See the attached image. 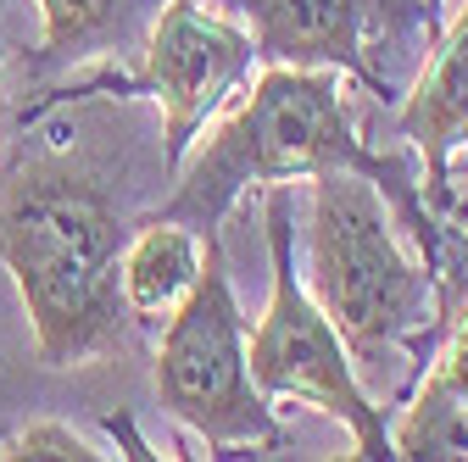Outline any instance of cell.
Instances as JSON below:
<instances>
[{
    "label": "cell",
    "instance_id": "9",
    "mask_svg": "<svg viewBox=\"0 0 468 462\" xmlns=\"http://www.w3.org/2000/svg\"><path fill=\"white\" fill-rule=\"evenodd\" d=\"M201 268H207V240L196 228L173 223V217H145L129 235L123 268H117V278H123V312L134 323L162 329L190 301Z\"/></svg>",
    "mask_w": 468,
    "mask_h": 462
},
{
    "label": "cell",
    "instance_id": "6",
    "mask_svg": "<svg viewBox=\"0 0 468 462\" xmlns=\"http://www.w3.org/2000/svg\"><path fill=\"white\" fill-rule=\"evenodd\" d=\"M140 45V89L162 106V167L173 173L207 123L257 79L262 56L251 28L229 23L207 0H167Z\"/></svg>",
    "mask_w": 468,
    "mask_h": 462
},
{
    "label": "cell",
    "instance_id": "5",
    "mask_svg": "<svg viewBox=\"0 0 468 462\" xmlns=\"http://www.w3.org/2000/svg\"><path fill=\"white\" fill-rule=\"evenodd\" d=\"M246 312L234 301V284L223 268L218 235H207V268L196 278L190 301L162 323L156 340V401L167 418L196 429L207 446H279V418L251 384L246 362Z\"/></svg>",
    "mask_w": 468,
    "mask_h": 462
},
{
    "label": "cell",
    "instance_id": "16",
    "mask_svg": "<svg viewBox=\"0 0 468 462\" xmlns=\"http://www.w3.org/2000/svg\"><path fill=\"white\" fill-rule=\"evenodd\" d=\"M446 173H468V145H463V151L452 156V167H446Z\"/></svg>",
    "mask_w": 468,
    "mask_h": 462
},
{
    "label": "cell",
    "instance_id": "8",
    "mask_svg": "<svg viewBox=\"0 0 468 462\" xmlns=\"http://www.w3.org/2000/svg\"><path fill=\"white\" fill-rule=\"evenodd\" d=\"M401 140L424 156V173H430L424 190H441L452 179L446 173L452 156L468 145V6L446 28V39L430 56V68L419 73V84L407 89Z\"/></svg>",
    "mask_w": 468,
    "mask_h": 462
},
{
    "label": "cell",
    "instance_id": "7",
    "mask_svg": "<svg viewBox=\"0 0 468 462\" xmlns=\"http://www.w3.org/2000/svg\"><path fill=\"white\" fill-rule=\"evenodd\" d=\"M246 28L262 62L279 68H335L385 89L368 68V17L374 0H240Z\"/></svg>",
    "mask_w": 468,
    "mask_h": 462
},
{
    "label": "cell",
    "instance_id": "4",
    "mask_svg": "<svg viewBox=\"0 0 468 462\" xmlns=\"http://www.w3.org/2000/svg\"><path fill=\"white\" fill-rule=\"evenodd\" d=\"M290 184H268V257H273V284L268 307L257 329L246 334V362L251 384L262 390L268 407L296 401V407H318L335 424L351 429L357 457H390V424L385 407H374V395L357 379L340 329L324 318L313 290L296 278V228H290Z\"/></svg>",
    "mask_w": 468,
    "mask_h": 462
},
{
    "label": "cell",
    "instance_id": "3",
    "mask_svg": "<svg viewBox=\"0 0 468 462\" xmlns=\"http://www.w3.org/2000/svg\"><path fill=\"white\" fill-rule=\"evenodd\" d=\"M307 290L340 329L351 362L419 357L435 334L441 284L396 240V212L363 173H318L307 228Z\"/></svg>",
    "mask_w": 468,
    "mask_h": 462
},
{
    "label": "cell",
    "instance_id": "10",
    "mask_svg": "<svg viewBox=\"0 0 468 462\" xmlns=\"http://www.w3.org/2000/svg\"><path fill=\"white\" fill-rule=\"evenodd\" d=\"M34 6H39V68L56 73L134 50L167 0H34Z\"/></svg>",
    "mask_w": 468,
    "mask_h": 462
},
{
    "label": "cell",
    "instance_id": "12",
    "mask_svg": "<svg viewBox=\"0 0 468 462\" xmlns=\"http://www.w3.org/2000/svg\"><path fill=\"white\" fill-rule=\"evenodd\" d=\"M95 457H106V451L95 440H84L73 424H56V418L28 424L12 440H0V462H95Z\"/></svg>",
    "mask_w": 468,
    "mask_h": 462
},
{
    "label": "cell",
    "instance_id": "11",
    "mask_svg": "<svg viewBox=\"0 0 468 462\" xmlns=\"http://www.w3.org/2000/svg\"><path fill=\"white\" fill-rule=\"evenodd\" d=\"M390 457H419V462L468 457V401H457L452 390L424 379L413 407L390 424Z\"/></svg>",
    "mask_w": 468,
    "mask_h": 462
},
{
    "label": "cell",
    "instance_id": "14",
    "mask_svg": "<svg viewBox=\"0 0 468 462\" xmlns=\"http://www.w3.org/2000/svg\"><path fill=\"white\" fill-rule=\"evenodd\" d=\"M419 12H424L430 23H441V12H446V0H419Z\"/></svg>",
    "mask_w": 468,
    "mask_h": 462
},
{
    "label": "cell",
    "instance_id": "13",
    "mask_svg": "<svg viewBox=\"0 0 468 462\" xmlns=\"http://www.w3.org/2000/svg\"><path fill=\"white\" fill-rule=\"evenodd\" d=\"M430 379H435L441 390H452L457 401H468V307L452 318V329H446V345H441V357H435Z\"/></svg>",
    "mask_w": 468,
    "mask_h": 462
},
{
    "label": "cell",
    "instance_id": "1",
    "mask_svg": "<svg viewBox=\"0 0 468 462\" xmlns=\"http://www.w3.org/2000/svg\"><path fill=\"white\" fill-rule=\"evenodd\" d=\"M179 190L167 195L156 217H173L196 228V235H218V223L234 212L251 184H290V179H318V173H363L374 179L396 212L401 228H413L424 262H435V223L419 206V173L401 156H379L357 140L351 106L340 95L335 68H279L268 62L251 84L246 100L229 118L185 151Z\"/></svg>",
    "mask_w": 468,
    "mask_h": 462
},
{
    "label": "cell",
    "instance_id": "15",
    "mask_svg": "<svg viewBox=\"0 0 468 462\" xmlns=\"http://www.w3.org/2000/svg\"><path fill=\"white\" fill-rule=\"evenodd\" d=\"M0 73H6V0H0Z\"/></svg>",
    "mask_w": 468,
    "mask_h": 462
},
{
    "label": "cell",
    "instance_id": "2",
    "mask_svg": "<svg viewBox=\"0 0 468 462\" xmlns=\"http://www.w3.org/2000/svg\"><path fill=\"white\" fill-rule=\"evenodd\" d=\"M123 246L129 217L101 173L39 156L0 201V262L28 312L45 368H84L123 345Z\"/></svg>",
    "mask_w": 468,
    "mask_h": 462
}]
</instances>
